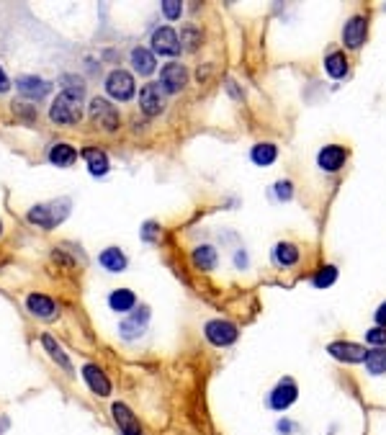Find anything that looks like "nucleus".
<instances>
[{
	"label": "nucleus",
	"mask_w": 386,
	"mask_h": 435,
	"mask_svg": "<svg viewBox=\"0 0 386 435\" xmlns=\"http://www.w3.org/2000/svg\"><path fill=\"white\" fill-rule=\"evenodd\" d=\"M72 212V201L70 199H52V201H44V203H36V206H31L29 214H26V219H29L34 227H41V230H57Z\"/></svg>",
	"instance_id": "nucleus-1"
},
{
	"label": "nucleus",
	"mask_w": 386,
	"mask_h": 435,
	"mask_svg": "<svg viewBox=\"0 0 386 435\" xmlns=\"http://www.w3.org/2000/svg\"><path fill=\"white\" fill-rule=\"evenodd\" d=\"M85 113V98L72 96V93H60L49 106V122L57 126H75L82 122Z\"/></svg>",
	"instance_id": "nucleus-2"
},
{
	"label": "nucleus",
	"mask_w": 386,
	"mask_h": 435,
	"mask_svg": "<svg viewBox=\"0 0 386 435\" xmlns=\"http://www.w3.org/2000/svg\"><path fill=\"white\" fill-rule=\"evenodd\" d=\"M88 116H91V122L101 129V132H119L122 129V116H119V109L113 106L109 98H103V96H95L91 103H88Z\"/></svg>",
	"instance_id": "nucleus-3"
},
{
	"label": "nucleus",
	"mask_w": 386,
	"mask_h": 435,
	"mask_svg": "<svg viewBox=\"0 0 386 435\" xmlns=\"http://www.w3.org/2000/svg\"><path fill=\"white\" fill-rule=\"evenodd\" d=\"M106 93H109V98H113V101H132L134 93H137V82H134V75L132 72H126L124 67H116V70H111L109 75H106Z\"/></svg>",
	"instance_id": "nucleus-4"
},
{
	"label": "nucleus",
	"mask_w": 386,
	"mask_h": 435,
	"mask_svg": "<svg viewBox=\"0 0 386 435\" xmlns=\"http://www.w3.org/2000/svg\"><path fill=\"white\" fill-rule=\"evenodd\" d=\"M188 67L181 62H168L160 67V88L165 91V96H175L188 85Z\"/></svg>",
	"instance_id": "nucleus-5"
},
{
	"label": "nucleus",
	"mask_w": 386,
	"mask_h": 435,
	"mask_svg": "<svg viewBox=\"0 0 386 435\" xmlns=\"http://www.w3.org/2000/svg\"><path fill=\"white\" fill-rule=\"evenodd\" d=\"M150 52L160 54V57H178L181 54V36L175 34L173 26H160L152 31V39H150Z\"/></svg>",
	"instance_id": "nucleus-6"
},
{
	"label": "nucleus",
	"mask_w": 386,
	"mask_h": 435,
	"mask_svg": "<svg viewBox=\"0 0 386 435\" xmlns=\"http://www.w3.org/2000/svg\"><path fill=\"white\" fill-rule=\"evenodd\" d=\"M203 335L216 348H227V345H232L240 337V330H237V324L227 322V320H209L203 324Z\"/></svg>",
	"instance_id": "nucleus-7"
},
{
	"label": "nucleus",
	"mask_w": 386,
	"mask_h": 435,
	"mask_svg": "<svg viewBox=\"0 0 386 435\" xmlns=\"http://www.w3.org/2000/svg\"><path fill=\"white\" fill-rule=\"evenodd\" d=\"M139 111L144 116H160L165 111V91L160 82H147L139 88Z\"/></svg>",
	"instance_id": "nucleus-8"
},
{
	"label": "nucleus",
	"mask_w": 386,
	"mask_h": 435,
	"mask_svg": "<svg viewBox=\"0 0 386 435\" xmlns=\"http://www.w3.org/2000/svg\"><path fill=\"white\" fill-rule=\"evenodd\" d=\"M16 88L23 98H31V101H41L52 93V80L47 78H39V75H19L16 78Z\"/></svg>",
	"instance_id": "nucleus-9"
},
{
	"label": "nucleus",
	"mask_w": 386,
	"mask_h": 435,
	"mask_svg": "<svg viewBox=\"0 0 386 435\" xmlns=\"http://www.w3.org/2000/svg\"><path fill=\"white\" fill-rule=\"evenodd\" d=\"M296 399H299V386H296V381L294 379H281L278 386L268 394V407L281 412V410H288Z\"/></svg>",
	"instance_id": "nucleus-10"
},
{
	"label": "nucleus",
	"mask_w": 386,
	"mask_h": 435,
	"mask_svg": "<svg viewBox=\"0 0 386 435\" xmlns=\"http://www.w3.org/2000/svg\"><path fill=\"white\" fill-rule=\"evenodd\" d=\"M327 353L332 355L335 361H343V364H363L366 361L368 350L358 343H348V340H335V343L327 345Z\"/></svg>",
	"instance_id": "nucleus-11"
},
{
	"label": "nucleus",
	"mask_w": 386,
	"mask_h": 435,
	"mask_svg": "<svg viewBox=\"0 0 386 435\" xmlns=\"http://www.w3.org/2000/svg\"><path fill=\"white\" fill-rule=\"evenodd\" d=\"M345 160H348V150L343 144H327L319 150L317 155V165H319V170L325 172H337L345 168Z\"/></svg>",
	"instance_id": "nucleus-12"
},
{
	"label": "nucleus",
	"mask_w": 386,
	"mask_h": 435,
	"mask_svg": "<svg viewBox=\"0 0 386 435\" xmlns=\"http://www.w3.org/2000/svg\"><path fill=\"white\" fill-rule=\"evenodd\" d=\"M366 34H368L366 16H353L343 26V44H345L348 49H361L366 44Z\"/></svg>",
	"instance_id": "nucleus-13"
},
{
	"label": "nucleus",
	"mask_w": 386,
	"mask_h": 435,
	"mask_svg": "<svg viewBox=\"0 0 386 435\" xmlns=\"http://www.w3.org/2000/svg\"><path fill=\"white\" fill-rule=\"evenodd\" d=\"M26 309H29L36 320H57V304H54V299L52 296H47V293L41 291H31L29 296H26Z\"/></svg>",
	"instance_id": "nucleus-14"
},
{
	"label": "nucleus",
	"mask_w": 386,
	"mask_h": 435,
	"mask_svg": "<svg viewBox=\"0 0 386 435\" xmlns=\"http://www.w3.org/2000/svg\"><path fill=\"white\" fill-rule=\"evenodd\" d=\"M82 379H85V384L91 386V392L95 397H109V394H111V381H109V376L103 374V371L95 364H85V366H82Z\"/></svg>",
	"instance_id": "nucleus-15"
},
{
	"label": "nucleus",
	"mask_w": 386,
	"mask_h": 435,
	"mask_svg": "<svg viewBox=\"0 0 386 435\" xmlns=\"http://www.w3.org/2000/svg\"><path fill=\"white\" fill-rule=\"evenodd\" d=\"M129 65L142 78H150L152 72H157V60H155V54L147 47H134L132 54H129Z\"/></svg>",
	"instance_id": "nucleus-16"
},
{
	"label": "nucleus",
	"mask_w": 386,
	"mask_h": 435,
	"mask_svg": "<svg viewBox=\"0 0 386 435\" xmlns=\"http://www.w3.org/2000/svg\"><path fill=\"white\" fill-rule=\"evenodd\" d=\"M147 322H150V309L147 306H139L134 314H129L126 320L122 322V337H126V340H134V337H139V335L144 333V327H147Z\"/></svg>",
	"instance_id": "nucleus-17"
},
{
	"label": "nucleus",
	"mask_w": 386,
	"mask_h": 435,
	"mask_svg": "<svg viewBox=\"0 0 386 435\" xmlns=\"http://www.w3.org/2000/svg\"><path fill=\"white\" fill-rule=\"evenodd\" d=\"M113 412V420H116V425L122 430V435H142V427H139V420L132 415V410L124 405V402H116L111 407Z\"/></svg>",
	"instance_id": "nucleus-18"
},
{
	"label": "nucleus",
	"mask_w": 386,
	"mask_h": 435,
	"mask_svg": "<svg viewBox=\"0 0 386 435\" xmlns=\"http://www.w3.org/2000/svg\"><path fill=\"white\" fill-rule=\"evenodd\" d=\"M82 160L88 165V172L95 175V178H103L109 172V155L101 147H85L82 150Z\"/></svg>",
	"instance_id": "nucleus-19"
},
{
	"label": "nucleus",
	"mask_w": 386,
	"mask_h": 435,
	"mask_svg": "<svg viewBox=\"0 0 386 435\" xmlns=\"http://www.w3.org/2000/svg\"><path fill=\"white\" fill-rule=\"evenodd\" d=\"M49 162L54 168H72L78 162V150L70 142H57L49 147Z\"/></svg>",
	"instance_id": "nucleus-20"
},
{
	"label": "nucleus",
	"mask_w": 386,
	"mask_h": 435,
	"mask_svg": "<svg viewBox=\"0 0 386 435\" xmlns=\"http://www.w3.org/2000/svg\"><path fill=\"white\" fill-rule=\"evenodd\" d=\"M98 263H101L103 271H109V274H124L129 260H126L124 250H119V247H106V250H101V255H98Z\"/></svg>",
	"instance_id": "nucleus-21"
},
{
	"label": "nucleus",
	"mask_w": 386,
	"mask_h": 435,
	"mask_svg": "<svg viewBox=\"0 0 386 435\" xmlns=\"http://www.w3.org/2000/svg\"><path fill=\"white\" fill-rule=\"evenodd\" d=\"M41 345H44V350L49 353L52 361L60 366V368H65V374L72 376V364H70V358H67V353L62 350V345L57 343L52 335H41Z\"/></svg>",
	"instance_id": "nucleus-22"
},
{
	"label": "nucleus",
	"mask_w": 386,
	"mask_h": 435,
	"mask_svg": "<svg viewBox=\"0 0 386 435\" xmlns=\"http://www.w3.org/2000/svg\"><path fill=\"white\" fill-rule=\"evenodd\" d=\"M193 265L198 268V271H214L216 265H219V255H216V247L214 245H198L196 250H193Z\"/></svg>",
	"instance_id": "nucleus-23"
},
{
	"label": "nucleus",
	"mask_w": 386,
	"mask_h": 435,
	"mask_svg": "<svg viewBox=\"0 0 386 435\" xmlns=\"http://www.w3.org/2000/svg\"><path fill=\"white\" fill-rule=\"evenodd\" d=\"M109 306L119 314L132 312L134 306H137V293L132 289H113L111 296H109Z\"/></svg>",
	"instance_id": "nucleus-24"
},
{
	"label": "nucleus",
	"mask_w": 386,
	"mask_h": 435,
	"mask_svg": "<svg viewBox=\"0 0 386 435\" xmlns=\"http://www.w3.org/2000/svg\"><path fill=\"white\" fill-rule=\"evenodd\" d=\"M299 258H302V253H299V247H296L294 243H278L273 247V260L278 265H284V268L296 265L299 263Z\"/></svg>",
	"instance_id": "nucleus-25"
},
{
	"label": "nucleus",
	"mask_w": 386,
	"mask_h": 435,
	"mask_svg": "<svg viewBox=\"0 0 386 435\" xmlns=\"http://www.w3.org/2000/svg\"><path fill=\"white\" fill-rule=\"evenodd\" d=\"M325 72L330 75V78H335V80L345 78V75H348L345 52H330V54L325 57Z\"/></svg>",
	"instance_id": "nucleus-26"
},
{
	"label": "nucleus",
	"mask_w": 386,
	"mask_h": 435,
	"mask_svg": "<svg viewBox=\"0 0 386 435\" xmlns=\"http://www.w3.org/2000/svg\"><path fill=\"white\" fill-rule=\"evenodd\" d=\"M275 157H278V147L271 142H260L250 150V160H253L255 165H260V168H268L271 162H275Z\"/></svg>",
	"instance_id": "nucleus-27"
},
{
	"label": "nucleus",
	"mask_w": 386,
	"mask_h": 435,
	"mask_svg": "<svg viewBox=\"0 0 386 435\" xmlns=\"http://www.w3.org/2000/svg\"><path fill=\"white\" fill-rule=\"evenodd\" d=\"M366 371L371 376H384L386 374V348H374L366 355Z\"/></svg>",
	"instance_id": "nucleus-28"
},
{
	"label": "nucleus",
	"mask_w": 386,
	"mask_h": 435,
	"mask_svg": "<svg viewBox=\"0 0 386 435\" xmlns=\"http://www.w3.org/2000/svg\"><path fill=\"white\" fill-rule=\"evenodd\" d=\"M188 49V52H196L201 47V31L196 29L193 23H185L183 26V34H181V49Z\"/></svg>",
	"instance_id": "nucleus-29"
},
{
	"label": "nucleus",
	"mask_w": 386,
	"mask_h": 435,
	"mask_svg": "<svg viewBox=\"0 0 386 435\" xmlns=\"http://www.w3.org/2000/svg\"><path fill=\"white\" fill-rule=\"evenodd\" d=\"M337 281V268L335 265H322L319 271L315 274V286L317 289H327Z\"/></svg>",
	"instance_id": "nucleus-30"
},
{
	"label": "nucleus",
	"mask_w": 386,
	"mask_h": 435,
	"mask_svg": "<svg viewBox=\"0 0 386 435\" xmlns=\"http://www.w3.org/2000/svg\"><path fill=\"white\" fill-rule=\"evenodd\" d=\"M60 82H62V93H72V96H82V98H85V82H82L80 78L65 75Z\"/></svg>",
	"instance_id": "nucleus-31"
},
{
	"label": "nucleus",
	"mask_w": 386,
	"mask_h": 435,
	"mask_svg": "<svg viewBox=\"0 0 386 435\" xmlns=\"http://www.w3.org/2000/svg\"><path fill=\"white\" fill-rule=\"evenodd\" d=\"M181 13H183V3L181 0H165L163 3V16L168 21L181 19Z\"/></svg>",
	"instance_id": "nucleus-32"
},
{
	"label": "nucleus",
	"mask_w": 386,
	"mask_h": 435,
	"mask_svg": "<svg viewBox=\"0 0 386 435\" xmlns=\"http://www.w3.org/2000/svg\"><path fill=\"white\" fill-rule=\"evenodd\" d=\"M366 340L371 345H378V348H386V327H371L366 333Z\"/></svg>",
	"instance_id": "nucleus-33"
},
{
	"label": "nucleus",
	"mask_w": 386,
	"mask_h": 435,
	"mask_svg": "<svg viewBox=\"0 0 386 435\" xmlns=\"http://www.w3.org/2000/svg\"><path fill=\"white\" fill-rule=\"evenodd\" d=\"M275 196H278V201H288V199H294V183L278 181L275 183Z\"/></svg>",
	"instance_id": "nucleus-34"
},
{
	"label": "nucleus",
	"mask_w": 386,
	"mask_h": 435,
	"mask_svg": "<svg viewBox=\"0 0 386 435\" xmlns=\"http://www.w3.org/2000/svg\"><path fill=\"white\" fill-rule=\"evenodd\" d=\"M157 234H160V230H157V222L142 224V240H144V243H155V240H157Z\"/></svg>",
	"instance_id": "nucleus-35"
},
{
	"label": "nucleus",
	"mask_w": 386,
	"mask_h": 435,
	"mask_svg": "<svg viewBox=\"0 0 386 435\" xmlns=\"http://www.w3.org/2000/svg\"><path fill=\"white\" fill-rule=\"evenodd\" d=\"M10 85H13V82H10V78L5 75V70L0 67V93H8V91H10Z\"/></svg>",
	"instance_id": "nucleus-36"
},
{
	"label": "nucleus",
	"mask_w": 386,
	"mask_h": 435,
	"mask_svg": "<svg viewBox=\"0 0 386 435\" xmlns=\"http://www.w3.org/2000/svg\"><path fill=\"white\" fill-rule=\"evenodd\" d=\"M376 324L378 327H386V302L376 309Z\"/></svg>",
	"instance_id": "nucleus-37"
},
{
	"label": "nucleus",
	"mask_w": 386,
	"mask_h": 435,
	"mask_svg": "<svg viewBox=\"0 0 386 435\" xmlns=\"http://www.w3.org/2000/svg\"><path fill=\"white\" fill-rule=\"evenodd\" d=\"M278 430H281V433H291V430H294V423H288V420H281V423H278Z\"/></svg>",
	"instance_id": "nucleus-38"
},
{
	"label": "nucleus",
	"mask_w": 386,
	"mask_h": 435,
	"mask_svg": "<svg viewBox=\"0 0 386 435\" xmlns=\"http://www.w3.org/2000/svg\"><path fill=\"white\" fill-rule=\"evenodd\" d=\"M0 234H3V222H0Z\"/></svg>",
	"instance_id": "nucleus-39"
}]
</instances>
